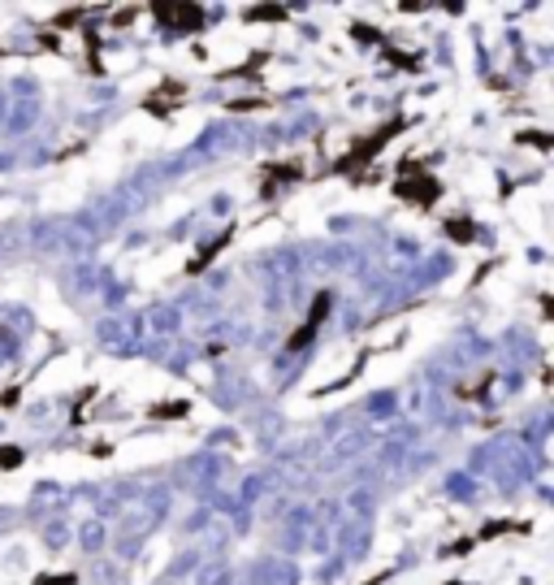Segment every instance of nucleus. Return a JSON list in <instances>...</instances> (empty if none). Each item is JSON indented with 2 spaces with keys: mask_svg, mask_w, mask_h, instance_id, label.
Returning <instances> with one entry per match:
<instances>
[{
  "mask_svg": "<svg viewBox=\"0 0 554 585\" xmlns=\"http://www.w3.org/2000/svg\"><path fill=\"white\" fill-rule=\"evenodd\" d=\"M399 196H416V187H408V183H399ZM434 196H438V187H434V183H425V187H421V200L429 204Z\"/></svg>",
  "mask_w": 554,
  "mask_h": 585,
  "instance_id": "obj_1",
  "label": "nucleus"
}]
</instances>
